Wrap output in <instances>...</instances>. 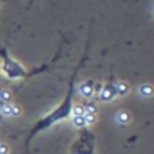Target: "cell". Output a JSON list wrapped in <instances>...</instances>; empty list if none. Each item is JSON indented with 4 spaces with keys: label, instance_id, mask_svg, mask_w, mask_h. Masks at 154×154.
Segmentation results:
<instances>
[{
    "label": "cell",
    "instance_id": "1",
    "mask_svg": "<svg viewBox=\"0 0 154 154\" xmlns=\"http://www.w3.org/2000/svg\"><path fill=\"white\" fill-rule=\"evenodd\" d=\"M86 59H88V53L85 51V53H83V57H82V60H80V63L74 68V71H72V74H71V80H69V83H68V91H66V95H65V98L62 100V103H59V106H56L54 109H51L47 115H44L42 118H39V119L33 124V127L30 128V131H29V134H27V139H26V154H29V145H30L32 139H33L38 133L45 131V130H48L51 125H54V124H57V122H60V121H65V119L71 118V109H72V104H74V92H75V79H77V74H79V69L85 65Z\"/></svg>",
    "mask_w": 154,
    "mask_h": 154
},
{
    "label": "cell",
    "instance_id": "2",
    "mask_svg": "<svg viewBox=\"0 0 154 154\" xmlns=\"http://www.w3.org/2000/svg\"><path fill=\"white\" fill-rule=\"evenodd\" d=\"M59 57H60V50L57 51V54L50 62H47V63H44L41 66H36V68L27 71L23 63H20L17 59H14L9 54V51H8L6 47H0V59H2V63H0V71H2L9 80H23L24 82V80L30 79V77L36 75V74H41V72L47 71Z\"/></svg>",
    "mask_w": 154,
    "mask_h": 154
},
{
    "label": "cell",
    "instance_id": "3",
    "mask_svg": "<svg viewBox=\"0 0 154 154\" xmlns=\"http://www.w3.org/2000/svg\"><path fill=\"white\" fill-rule=\"evenodd\" d=\"M71 154H95V134L88 127L79 130V137L71 146Z\"/></svg>",
    "mask_w": 154,
    "mask_h": 154
},
{
    "label": "cell",
    "instance_id": "4",
    "mask_svg": "<svg viewBox=\"0 0 154 154\" xmlns=\"http://www.w3.org/2000/svg\"><path fill=\"white\" fill-rule=\"evenodd\" d=\"M116 95H118L116 94V85H115V80L110 77L109 82L104 86H101V89L98 91V100L106 103V101H112Z\"/></svg>",
    "mask_w": 154,
    "mask_h": 154
},
{
    "label": "cell",
    "instance_id": "5",
    "mask_svg": "<svg viewBox=\"0 0 154 154\" xmlns=\"http://www.w3.org/2000/svg\"><path fill=\"white\" fill-rule=\"evenodd\" d=\"M95 85H97V83H95L92 79H88L86 82H83V83L80 85L79 91H80V94H82L83 97L91 98V97H94V94H95Z\"/></svg>",
    "mask_w": 154,
    "mask_h": 154
},
{
    "label": "cell",
    "instance_id": "6",
    "mask_svg": "<svg viewBox=\"0 0 154 154\" xmlns=\"http://www.w3.org/2000/svg\"><path fill=\"white\" fill-rule=\"evenodd\" d=\"M21 113V107L15 103H8L2 112V118L3 116H18Z\"/></svg>",
    "mask_w": 154,
    "mask_h": 154
},
{
    "label": "cell",
    "instance_id": "7",
    "mask_svg": "<svg viewBox=\"0 0 154 154\" xmlns=\"http://www.w3.org/2000/svg\"><path fill=\"white\" fill-rule=\"evenodd\" d=\"M71 122L74 124V127L77 128H83V127H88L86 122H85V115H77V116H71Z\"/></svg>",
    "mask_w": 154,
    "mask_h": 154
},
{
    "label": "cell",
    "instance_id": "8",
    "mask_svg": "<svg viewBox=\"0 0 154 154\" xmlns=\"http://www.w3.org/2000/svg\"><path fill=\"white\" fill-rule=\"evenodd\" d=\"M137 91H139V94H140L142 97H149V95L152 94V86H151L149 83H145V85H140V86L137 88Z\"/></svg>",
    "mask_w": 154,
    "mask_h": 154
},
{
    "label": "cell",
    "instance_id": "9",
    "mask_svg": "<svg viewBox=\"0 0 154 154\" xmlns=\"http://www.w3.org/2000/svg\"><path fill=\"white\" fill-rule=\"evenodd\" d=\"M116 85V94L118 95H125L127 92H128V89H130V86L125 83V82H118V83H115Z\"/></svg>",
    "mask_w": 154,
    "mask_h": 154
},
{
    "label": "cell",
    "instance_id": "10",
    "mask_svg": "<svg viewBox=\"0 0 154 154\" xmlns=\"http://www.w3.org/2000/svg\"><path fill=\"white\" fill-rule=\"evenodd\" d=\"M118 116H116V119H118V122H121V124H128L130 122V119H131V116L127 113V112H118L116 113Z\"/></svg>",
    "mask_w": 154,
    "mask_h": 154
},
{
    "label": "cell",
    "instance_id": "11",
    "mask_svg": "<svg viewBox=\"0 0 154 154\" xmlns=\"http://www.w3.org/2000/svg\"><path fill=\"white\" fill-rule=\"evenodd\" d=\"M77 115H85L83 104H72V109H71V116H77Z\"/></svg>",
    "mask_w": 154,
    "mask_h": 154
},
{
    "label": "cell",
    "instance_id": "12",
    "mask_svg": "<svg viewBox=\"0 0 154 154\" xmlns=\"http://www.w3.org/2000/svg\"><path fill=\"white\" fill-rule=\"evenodd\" d=\"M85 122H86L88 127L95 124L97 122V113H85Z\"/></svg>",
    "mask_w": 154,
    "mask_h": 154
},
{
    "label": "cell",
    "instance_id": "13",
    "mask_svg": "<svg viewBox=\"0 0 154 154\" xmlns=\"http://www.w3.org/2000/svg\"><path fill=\"white\" fill-rule=\"evenodd\" d=\"M85 113H97V104L95 103H88L83 106Z\"/></svg>",
    "mask_w": 154,
    "mask_h": 154
},
{
    "label": "cell",
    "instance_id": "14",
    "mask_svg": "<svg viewBox=\"0 0 154 154\" xmlns=\"http://www.w3.org/2000/svg\"><path fill=\"white\" fill-rule=\"evenodd\" d=\"M0 98H2L3 101H6V103H11L12 94H11L8 89H2V91H0Z\"/></svg>",
    "mask_w": 154,
    "mask_h": 154
},
{
    "label": "cell",
    "instance_id": "15",
    "mask_svg": "<svg viewBox=\"0 0 154 154\" xmlns=\"http://www.w3.org/2000/svg\"><path fill=\"white\" fill-rule=\"evenodd\" d=\"M0 154H8V145L0 143Z\"/></svg>",
    "mask_w": 154,
    "mask_h": 154
},
{
    "label": "cell",
    "instance_id": "16",
    "mask_svg": "<svg viewBox=\"0 0 154 154\" xmlns=\"http://www.w3.org/2000/svg\"><path fill=\"white\" fill-rule=\"evenodd\" d=\"M8 103L6 101H3L2 98H0V116H2V112H3V109H5V106H6Z\"/></svg>",
    "mask_w": 154,
    "mask_h": 154
},
{
    "label": "cell",
    "instance_id": "17",
    "mask_svg": "<svg viewBox=\"0 0 154 154\" xmlns=\"http://www.w3.org/2000/svg\"><path fill=\"white\" fill-rule=\"evenodd\" d=\"M0 72H2V71H0Z\"/></svg>",
    "mask_w": 154,
    "mask_h": 154
}]
</instances>
